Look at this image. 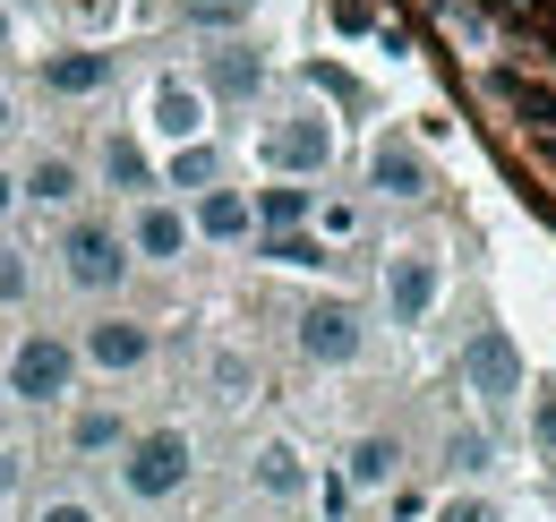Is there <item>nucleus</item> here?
<instances>
[{
    "label": "nucleus",
    "mask_w": 556,
    "mask_h": 522,
    "mask_svg": "<svg viewBox=\"0 0 556 522\" xmlns=\"http://www.w3.org/2000/svg\"><path fill=\"white\" fill-rule=\"evenodd\" d=\"M70 377H77V351L52 343V334L17 343V360H9V394L17 402H52V394H70Z\"/></svg>",
    "instance_id": "f257e3e1"
},
{
    "label": "nucleus",
    "mask_w": 556,
    "mask_h": 522,
    "mask_svg": "<svg viewBox=\"0 0 556 522\" xmlns=\"http://www.w3.org/2000/svg\"><path fill=\"white\" fill-rule=\"evenodd\" d=\"M180 480H189V437L180 428H154V437L129 446V497H172Z\"/></svg>",
    "instance_id": "f03ea898"
},
{
    "label": "nucleus",
    "mask_w": 556,
    "mask_h": 522,
    "mask_svg": "<svg viewBox=\"0 0 556 522\" xmlns=\"http://www.w3.org/2000/svg\"><path fill=\"white\" fill-rule=\"evenodd\" d=\"M61 258H70V283H77V291H112V283L129 274V258H121V232H112V223H77Z\"/></svg>",
    "instance_id": "7ed1b4c3"
},
{
    "label": "nucleus",
    "mask_w": 556,
    "mask_h": 522,
    "mask_svg": "<svg viewBox=\"0 0 556 522\" xmlns=\"http://www.w3.org/2000/svg\"><path fill=\"white\" fill-rule=\"evenodd\" d=\"M463 377H471L488 402H514V394H522V360H514V343H505V334H471Z\"/></svg>",
    "instance_id": "20e7f679"
},
{
    "label": "nucleus",
    "mask_w": 556,
    "mask_h": 522,
    "mask_svg": "<svg viewBox=\"0 0 556 522\" xmlns=\"http://www.w3.org/2000/svg\"><path fill=\"white\" fill-rule=\"evenodd\" d=\"M300 351H308V360H351V351H359V318H351L343 300L308 309V318H300Z\"/></svg>",
    "instance_id": "39448f33"
},
{
    "label": "nucleus",
    "mask_w": 556,
    "mask_h": 522,
    "mask_svg": "<svg viewBox=\"0 0 556 522\" xmlns=\"http://www.w3.org/2000/svg\"><path fill=\"white\" fill-rule=\"evenodd\" d=\"M146 351H154V334L129 326V318H103V326H86V360H94V369H138Z\"/></svg>",
    "instance_id": "423d86ee"
},
{
    "label": "nucleus",
    "mask_w": 556,
    "mask_h": 522,
    "mask_svg": "<svg viewBox=\"0 0 556 522\" xmlns=\"http://www.w3.org/2000/svg\"><path fill=\"white\" fill-rule=\"evenodd\" d=\"M394 326H419L428 318V300H437V258H394Z\"/></svg>",
    "instance_id": "0eeeda50"
},
{
    "label": "nucleus",
    "mask_w": 556,
    "mask_h": 522,
    "mask_svg": "<svg viewBox=\"0 0 556 522\" xmlns=\"http://www.w3.org/2000/svg\"><path fill=\"white\" fill-rule=\"evenodd\" d=\"M368 181H377L386 197H428V163H419L403 137H386V146H377V163H368Z\"/></svg>",
    "instance_id": "6e6552de"
},
{
    "label": "nucleus",
    "mask_w": 556,
    "mask_h": 522,
    "mask_svg": "<svg viewBox=\"0 0 556 522\" xmlns=\"http://www.w3.org/2000/svg\"><path fill=\"white\" fill-rule=\"evenodd\" d=\"M334 154V137L317 129V121H291V129H275V163L282 172H308V163H326Z\"/></svg>",
    "instance_id": "1a4fd4ad"
},
{
    "label": "nucleus",
    "mask_w": 556,
    "mask_h": 522,
    "mask_svg": "<svg viewBox=\"0 0 556 522\" xmlns=\"http://www.w3.org/2000/svg\"><path fill=\"white\" fill-rule=\"evenodd\" d=\"M43 77H52L61 95H94V86H112V52H61Z\"/></svg>",
    "instance_id": "9d476101"
},
{
    "label": "nucleus",
    "mask_w": 556,
    "mask_h": 522,
    "mask_svg": "<svg viewBox=\"0 0 556 522\" xmlns=\"http://www.w3.org/2000/svg\"><path fill=\"white\" fill-rule=\"evenodd\" d=\"M257 77H266L257 52H214V61H206V86H214V95H257Z\"/></svg>",
    "instance_id": "9b49d317"
},
{
    "label": "nucleus",
    "mask_w": 556,
    "mask_h": 522,
    "mask_svg": "<svg viewBox=\"0 0 556 522\" xmlns=\"http://www.w3.org/2000/svg\"><path fill=\"white\" fill-rule=\"evenodd\" d=\"M154 121H163V137H198L206 129V103H198L189 86H163V95H154Z\"/></svg>",
    "instance_id": "f8f14e48"
},
{
    "label": "nucleus",
    "mask_w": 556,
    "mask_h": 522,
    "mask_svg": "<svg viewBox=\"0 0 556 522\" xmlns=\"http://www.w3.org/2000/svg\"><path fill=\"white\" fill-rule=\"evenodd\" d=\"M198 232H214V240H240V232H249V197H240V189H214L206 206H198Z\"/></svg>",
    "instance_id": "ddd939ff"
},
{
    "label": "nucleus",
    "mask_w": 556,
    "mask_h": 522,
    "mask_svg": "<svg viewBox=\"0 0 556 522\" xmlns=\"http://www.w3.org/2000/svg\"><path fill=\"white\" fill-rule=\"evenodd\" d=\"M180 240H189L180 214H172V206H146V223H138V249H146V258H180Z\"/></svg>",
    "instance_id": "4468645a"
},
{
    "label": "nucleus",
    "mask_w": 556,
    "mask_h": 522,
    "mask_svg": "<svg viewBox=\"0 0 556 522\" xmlns=\"http://www.w3.org/2000/svg\"><path fill=\"white\" fill-rule=\"evenodd\" d=\"M26 197H35V206H70V197H77V172L52 154V163H35V172H26Z\"/></svg>",
    "instance_id": "2eb2a0df"
},
{
    "label": "nucleus",
    "mask_w": 556,
    "mask_h": 522,
    "mask_svg": "<svg viewBox=\"0 0 556 522\" xmlns=\"http://www.w3.org/2000/svg\"><path fill=\"white\" fill-rule=\"evenodd\" d=\"M386 471H394V437H359V446H351V480H359V488H377Z\"/></svg>",
    "instance_id": "dca6fc26"
},
{
    "label": "nucleus",
    "mask_w": 556,
    "mask_h": 522,
    "mask_svg": "<svg viewBox=\"0 0 556 522\" xmlns=\"http://www.w3.org/2000/svg\"><path fill=\"white\" fill-rule=\"evenodd\" d=\"M257 480H266L275 497H291V488H300V462L282 455V446H266V455H257Z\"/></svg>",
    "instance_id": "f3484780"
},
{
    "label": "nucleus",
    "mask_w": 556,
    "mask_h": 522,
    "mask_svg": "<svg viewBox=\"0 0 556 522\" xmlns=\"http://www.w3.org/2000/svg\"><path fill=\"white\" fill-rule=\"evenodd\" d=\"M103 163H112V181H121V189H146V154L129 146V137H112V154H103Z\"/></svg>",
    "instance_id": "a211bd4d"
},
{
    "label": "nucleus",
    "mask_w": 556,
    "mask_h": 522,
    "mask_svg": "<svg viewBox=\"0 0 556 522\" xmlns=\"http://www.w3.org/2000/svg\"><path fill=\"white\" fill-rule=\"evenodd\" d=\"M266 258H275V265H308L317 249H308V240H300V232L282 223V232H266Z\"/></svg>",
    "instance_id": "6ab92c4d"
},
{
    "label": "nucleus",
    "mask_w": 556,
    "mask_h": 522,
    "mask_svg": "<svg viewBox=\"0 0 556 522\" xmlns=\"http://www.w3.org/2000/svg\"><path fill=\"white\" fill-rule=\"evenodd\" d=\"M77 446H86V455H94V446H121V420H112V411H86V420H77Z\"/></svg>",
    "instance_id": "aec40b11"
},
{
    "label": "nucleus",
    "mask_w": 556,
    "mask_h": 522,
    "mask_svg": "<svg viewBox=\"0 0 556 522\" xmlns=\"http://www.w3.org/2000/svg\"><path fill=\"white\" fill-rule=\"evenodd\" d=\"M172 181H180V189H206V181H214V154H206V146H189V154L172 163Z\"/></svg>",
    "instance_id": "412c9836"
},
{
    "label": "nucleus",
    "mask_w": 556,
    "mask_h": 522,
    "mask_svg": "<svg viewBox=\"0 0 556 522\" xmlns=\"http://www.w3.org/2000/svg\"><path fill=\"white\" fill-rule=\"evenodd\" d=\"M300 214H308V197H300V189H266V223H275V232H282V223H300Z\"/></svg>",
    "instance_id": "4be33fe9"
},
{
    "label": "nucleus",
    "mask_w": 556,
    "mask_h": 522,
    "mask_svg": "<svg viewBox=\"0 0 556 522\" xmlns=\"http://www.w3.org/2000/svg\"><path fill=\"white\" fill-rule=\"evenodd\" d=\"M445 455H454V462H488V437H480V428H463V437H445Z\"/></svg>",
    "instance_id": "5701e85b"
},
{
    "label": "nucleus",
    "mask_w": 556,
    "mask_h": 522,
    "mask_svg": "<svg viewBox=\"0 0 556 522\" xmlns=\"http://www.w3.org/2000/svg\"><path fill=\"white\" fill-rule=\"evenodd\" d=\"M189 9H198V17H206V26H214V17H240L249 0H189Z\"/></svg>",
    "instance_id": "b1692460"
},
{
    "label": "nucleus",
    "mask_w": 556,
    "mask_h": 522,
    "mask_svg": "<svg viewBox=\"0 0 556 522\" xmlns=\"http://www.w3.org/2000/svg\"><path fill=\"white\" fill-rule=\"evenodd\" d=\"M445 522H496L488 506H445Z\"/></svg>",
    "instance_id": "393cba45"
},
{
    "label": "nucleus",
    "mask_w": 556,
    "mask_h": 522,
    "mask_svg": "<svg viewBox=\"0 0 556 522\" xmlns=\"http://www.w3.org/2000/svg\"><path fill=\"white\" fill-rule=\"evenodd\" d=\"M43 522H94L86 506H43Z\"/></svg>",
    "instance_id": "a878e982"
},
{
    "label": "nucleus",
    "mask_w": 556,
    "mask_h": 522,
    "mask_svg": "<svg viewBox=\"0 0 556 522\" xmlns=\"http://www.w3.org/2000/svg\"><path fill=\"white\" fill-rule=\"evenodd\" d=\"M17 283H26V274H17V265L0 258V300H17Z\"/></svg>",
    "instance_id": "bb28decb"
},
{
    "label": "nucleus",
    "mask_w": 556,
    "mask_h": 522,
    "mask_svg": "<svg viewBox=\"0 0 556 522\" xmlns=\"http://www.w3.org/2000/svg\"><path fill=\"white\" fill-rule=\"evenodd\" d=\"M0 488H17V455H0Z\"/></svg>",
    "instance_id": "cd10ccee"
},
{
    "label": "nucleus",
    "mask_w": 556,
    "mask_h": 522,
    "mask_svg": "<svg viewBox=\"0 0 556 522\" xmlns=\"http://www.w3.org/2000/svg\"><path fill=\"white\" fill-rule=\"evenodd\" d=\"M540 437H548V446H556V402H548V411H540Z\"/></svg>",
    "instance_id": "c85d7f7f"
},
{
    "label": "nucleus",
    "mask_w": 556,
    "mask_h": 522,
    "mask_svg": "<svg viewBox=\"0 0 556 522\" xmlns=\"http://www.w3.org/2000/svg\"><path fill=\"white\" fill-rule=\"evenodd\" d=\"M9 206H17V181H0V214H9Z\"/></svg>",
    "instance_id": "c756f323"
},
{
    "label": "nucleus",
    "mask_w": 556,
    "mask_h": 522,
    "mask_svg": "<svg viewBox=\"0 0 556 522\" xmlns=\"http://www.w3.org/2000/svg\"><path fill=\"white\" fill-rule=\"evenodd\" d=\"M0 137H9V95H0Z\"/></svg>",
    "instance_id": "7c9ffc66"
},
{
    "label": "nucleus",
    "mask_w": 556,
    "mask_h": 522,
    "mask_svg": "<svg viewBox=\"0 0 556 522\" xmlns=\"http://www.w3.org/2000/svg\"><path fill=\"white\" fill-rule=\"evenodd\" d=\"M0 35H9V9H0Z\"/></svg>",
    "instance_id": "2f4dec72"
}]
</instances>
